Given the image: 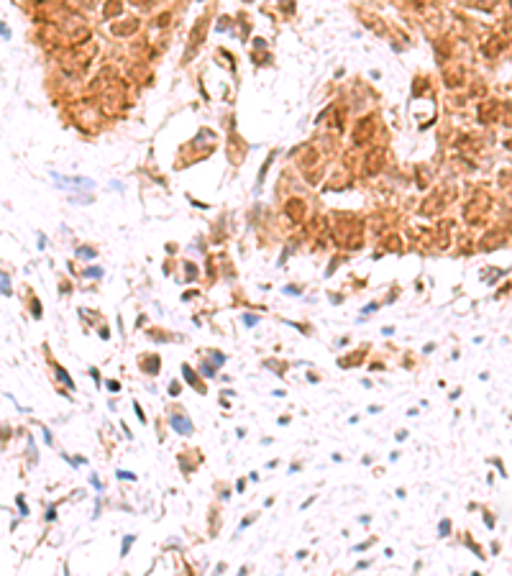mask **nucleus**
<instances>
[{
    "mask_svg": "<svg viewBox=\"0 0 512 576\" xmlns=\"http://www.w3.org/2000/svg\"><path fill=\"white\" fill-rule=\"evenodd\" d=\"M497 115H499V103L497 100H484L479 105V121L481 123H492Z\"/></svg>",
    "mask_w": 512,
    "mask_h": 576,
    "instance_id": "20e7f679",
    "label": "nucleus"
},
{
    "mask_svg": "<svg viewBox=\"0 0 512 576\" xmlns=\"http://www.w3.org/2000/svg\"><path fill=\"white\" fill-rule=\"evenodd\" d=\"M208 18H200L198 23H195V29H192V34H190V49H187V54H185V59H190V54L205 41V36H208Z\"/></svg>",
    "mask_w": 512,
    "mask_h": 576,
    "instance_id": "f03ea898",
    "label": "nucleus"
},
{
    "mask_svg": "<svg viewBox=\"0 0 512 576\" xmlns=\"http://www.w3.org/2000/svg\"><path fill=\"white\" fill-rule=\"evenodd\" d=\"M169 18H172V16H169V13H161V16L156 18V26H159V29H164V26L169 23Z\"/></svg>",
    "mask_w": 512,
    "mask_h": 576,
    "instance_id": "2eb2a0df",
    "label": "nucleus"
},
{
    "mask_svg": "<svg viewBox=\"0 0 512 576\" xmlns=\"http://www.w3.org/2000/svg\"><path fill=\"white\" fill-rule=\"evenodd\" d=\"M287 215L292 221H302L305 218V203L302 200H289L287 203Z\"/></svg>",
    "mask_w": 512,
    "mask_h": 576,
    "instance_id": "6e6552de",
    "label": "nucleus"
},
{
    "mask_svg": "<svg viewBox=\"0 0 512 576\" xmlns=\"http://www.w3.org/2000/svg\"><path fill=\"white\" fill-rule=\"evenodd\" d=\"M85 39H90V31L87 29H82V31H77L75 36H72V44H82Z\"/></svg>",
    "mask_w": 512,
    "mask_h": 576,
    "instance_id": "ddd939ff",
    "label": "nucleus"
},
{
    "mask_svg": "<svg viewBox=\"0 0 512 576\" xmlns=\"http://www.w3.org/2000/svg\"><path fill=\"white\" fill-rule=\"evenodd\" d=\"M3 295H11V282H8V274L3 272Z\"/></svg>",
    "mask_w": 512,
    "mask_h": 576,
    "instance_id": "dca6fc26",
    "label": "nucleus"
},
{
    "mask_svg": "<svg viewBox=\"0 0 512 576\" xmlns=\"http://www.w3.org/2000/svg\"><path fill=\"white\" fill-rule=\"evenodd\" d=\"M504 46H507V41L499 39V36H494V39H489V44H484V54H486V57H497Z\"/></svg>",
    "mask_w": 512,
    "mask_h": 576,
    "instance_id": "1a4fd4ad",
    "label": "nucleus"
},
{
    "mask_svg": "<svg viewBox=\"0 0 512 576\" xmlns=\"http://www.w3.org/2000/svg\"><path fill=\"white\" fill-rule=\"evenodd\" d=\"M448 527H451V525H448V520H443V522H441V530H443V535H448Z\"/></svg>",
    "mask_w": 512,
    "mask_h": 576,
    "instance_id": "6ab92c4d",
    "label": "nucleus"
},
{
    "mask_svg": "<svg viewBox=\"0 0 512 576\" xmlns=\"http://www.w3.org/2000/svg\"><path fill=\"white\" fill-rule=\"evenodd\" d=\"M504 244V233L502 231H492V233H486L484 238H481V249L484 251H492V249H497V246H502Z\"/></svg>",
    "mask_w": 512,
    "mask_h": 576,
    "instance_id": "0eeeda50",
    "label": "nucleus"
},
{
    "mask_svg": "<svg viewBox=\"0 0 512 576\" xmlns=\"http://www.w3.org/2000/svg\"><path fill=\"white\" fill-rule=\"evenodd\" d=\"M372 133H374V118L367 115V118L359 121V126H356V131H354V141H356V143H367V141L372 138Z\"/></svg>",
    "mask_w": 512,
    "mask_h": 576,
    "instance_id": "7ed1b4c3",
    "label": "nucleus"
},
{
    "mask_svg": "<svg viewBox=\"0 0 512 576\" xmlns=\"http://www.w3.org/2000/svg\"><path fill=\"white\" fill-rule=\"evenodd\" d=\"M185 376H187V381H190V384H195V387H198V390H203V387H200V384H198V376L192 374V369H190V366H185Z\"/></svg>",
    "mask_w": 512,
    "mask_h": 576,
    "instance_id": "4468645a",
    "label": "nucleus"
},
{
    "mask_svg": "<svg viewBox=\"0 0 512 576\" xmlns=\"http://www.w3.org/2000/svg\"><path fill=\"white\" fill-rule=\"evenodd\" d=\"M509 149H512V141H509Z\"/></svg>",
    "mask_w": 512,
    "mask_h": 576,
    "instance_id": "412c9836",
    "label": "nucleus"
},
{
    "mask_svg": "<svg viewBox=\"0 0 512 576\" xmlns=\"http://www.w3.org/2000/svg\"><path fill=\"white\" fill-rule=\"evenodd\" d=\"M486 210H489V195H486V192H476L474 200L464 208V218H466L469 223H476Z\"/></svg>",
    "mask_w": 512,
    "mask_h": 576,
    "instance_id": "f257e3e1",
    "label": "nucleus"
},
{
    "mask_svg": "<svg viewBox=\"0 0 512 576\" xmlns=\"http://www.w3.org/2000/svg\"><path fill=\"white\" fill-rule=\"evenodd\" d=\"M504 126H512V110L504 113Z\"/></svg>",
    "mask_w": 512,
    "mask_h": 576,
    "instance_id": "a211bd4d",
    "label": "nucleus"
},
{
    "mask_svg": "<svg viewBox=\"0 0 512 576\" xmlns=\"http://www.w3.org/2000/svg\"><path fill=\"white\" fill-rule=\"evenodd\" d=\"M382 159H384V154H382V149H374L369 156H367V166H364V174H377L379 169H382Z\"/></svg>",
    "mask_w": 512,
    "mask_h": 576,
    "instance_id": "39448f33",
    "label": "nucleus"
},
{
    "mask_svg": "<svg viewBox=\"0 0 512 576\" xmlns=\"http://www.w3.org/2000/svg\"><path fill=\"white\" fill-rule=\"evenodd\" d=\"M172 428L175 430H180V433H192V423L185 418V415H172Z\"/></svg>",
    "mask_w": 512,
    "mask_h": 576,
    "instance_id": "9d476101",
    "label": "nucleus"
},
{
    "mask_svg": "<svg viewBox=\"0 0 512 576\" xmlns=\"http://www.w3.org/2000/svg\"><path fill=\"white\" fill-rule=\"evenodd\" d=\"M120 11H123V3H120V0H105V8H103V16H105V18L120 16Z\"/></svg>",
    "mask_w": 512,
    "mask_h": 576,
    "instance_id": "9b49d317",
    "label": "nucleus"
},
{
    "mask_svg": "<svg viewBox=\"0 0 512 576\" xmlns=\"http://www.w3.org/2000/svg\"><path fill=\"white\" fill-rule=\"evenodd\" d=\"M131 6H141V3H146V0H128Z\"/></svg>",
    "mask_w": 512,
    "mask_h": 576,
    "instance_id": "aec40b11",
    "label": "nucleus"
},
{
    "mask_svg": "<svg viewBox=\"0 0 512 576\" xmlns=\"http://www.w3.org/2000/svg\"><path fill=\"white\" fill-rule=\"evenodd\" d=\"M169 392L177 395V392H180V384H177V381H172V384H169Z\"/></svg>",
    "mask_w": 512,
    "mask_h": 576,
    "instance_id": "f3484780",
    "label": "nucleus"
},
{
    "mask_svg": "<svg viewBox=\"0 0 512 576\" xmlns=\"http://www.w3.org/2000/svg\"><path fill=\"white\" fill-rule=\"evenodd\" d=\"M461 80H464V69H461V67H456V69H448V72H446V85H448V87L461 85Z\"/></svg>",
    "mask_w": 512,
    "mask_h": 576,
    "instance_id": "f8f14e48",
    "label": "nucleus"
},
{
    "mask_svg": "<svg viewBox=\"0 0 512 576\" xmlns=\"http://www.w3.org/2000/svg\"><path fill=\"white\" fill-rule=\"evenodd\" d=\"M136 29H138V21H136V18L123 21V23H113V26H110L113 36H131V34H136Z\"/></svg>",
    "mask_w": 512,
    "mask_h": 576,
    "instance_id": "423d86ee",
    "label": "nucleus"
}]
</instances>
